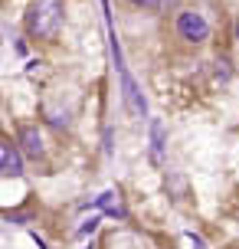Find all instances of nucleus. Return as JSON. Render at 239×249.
Listing matches in <instances>:
<instances>
[{
  "label": "nucleus",
  "instance_id": "f257e3e1",
  "mask_svg": "<svg viewBox=\"0 0 239 249\" xmlns=\"http://www.w3.org/2000/svg\"><path fill=\"white\" fill-rule=\"evenodd\" d=\"M63 20V0H33L26 10V33L33 39H56Z\"/></svg>",
  "mask_w": 239,
  "mask_h": 249
},
{
  "label": "nucleus",
  "instance_id": "f03ea898",
  "mask_svg": "<svg viewBox=\"0 0 239 249\" xmlns=\"http://www.w3.org/2000/svg\"><path fill=\"white\" fill-rule=\"evenodd\" d=\"M177 30H180V36L190 39V43H203V39L210 36V23L193 10H184L177 17Z\"/></svg>",
  "mask_w": 239,
  "mask_h": 249
},
{
  "label": "nucleus",
  "instance_id": "7ed1b4c3",
  "mask_svg": "<svg viewBox=\"0 0 239 249\" xmlns=\"http://www.w3.org/2000/svg\"><path fill=\"white\" fill-rule=\"evenodd\" d=\"M118 72H121V95H125L128 112H131V115H138V118H141V115L148 112V105H144V95L138 92V82L131 79V72H128L125 66H121Z\"/></svg>",
  "mask_w": 239,
  "mask_h": 249
},
{
  "label": "nucleus",
  "instance_id": "20e7f679",
  "mask_svg": "<svg viewBox=\"0 0 239 249\" xmlns=\"http://www.w3.org/2000/svg\"><path fill=\"white\" fill-rule=\"evenodd\" d=\"M0 174H10V177H20V174H23V158H20V148H17V144H10L3 135H0Z\"/></svg>",
  "mask_w": 239,
  "mask_h": 249
},
{
  "label": "nucleus",
  "instance_id": "39448f33",
  "mask_svg": "<svg viewBox=\"0 0 239 249\" xmlns=\"http://www.w3.org/2000/svg\"><path fill=\"white\" fill-rule=\"evenodd\" d=\"M20 148H23L30 158H43V135H39L36 124H23V128H20Z\"/></svg>",
  "mask_w": 239,
  "mask_h": 249
},
{
  "label": "nucleus",
  "instance_id": "423d86ee",
  "mask_svg": "<svg viewBox=\"0 0 239 249\" xmlns=\"http://www.w3.org/2000/svg\"><path fill=\"white\" fill-rule=\"evenodd\" d=\"M99 210L108 213V216L125 220V203H121V194H118V190H105V194L99 197Z\"/></svg>",
  "mask_w": 239,
  "mask_h": 249
},
{
  "label": "nucleus",
  "instance_id": "0eeeda50",
  "mask_svg": "<svg viewBox=\"0 0 239 249\" xmlns=\"http://www.w3.org/2000/svg\"><path fill=\"white\" fill-rule=\"evenodd\" d=\"M151 135H154V158L161 161V151H164V128H161V122L151 124Z\"/></svg>",
  "mask_w": 239,
  "mask_h": 249
},
{
  "label": "nucleus",
  "instance_id": "6e6552de",
  "mask_svg": "<svg viewBox=\"0 0 239 249\" xmlns=\"http://www.w3.org/2000/svg\"><path fill=\"white\" fill-rule=\"evenodd\" d=\"M131 7H138V10H157L161 7V0H128Z\"/></svg>",
  "mask_w": 239,
  "mask_h": 249
},
{
  "label": "nucleus",
  "instance_id": "1a4fd4ad",
  "mask_svg": "<svg viewBox=\"0 0 239 249\" xmlns=\"http://www.w3.org/2000/svg\"><path fill=\"white\" fill-rule=\"evenodd\" d=\"M95 223H99V216H88L85 223H82V230H79V236H88V233L95 230Z\"/></svg>",
  "mask_w": 239,
  "mask_h": 249
},
{
  "label": "nucleus",
  "instance_id": "9d476101",
  "mask_svg": "<svg viewBox=\"0 0 239 249\" xmlns=\"http://www.w3.org/2000/svg\"><path fill=\"white\" fill-rule=\"evenodd\" d=\"M236 39H239V20H236Z\"/></svg>",
  "mask_w": 239,
  "mask_h": 249
}]
</instances>
